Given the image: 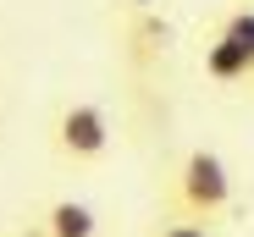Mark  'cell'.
Segmentation results:
<instances>
[{"label": "cell", "instance_id": "obj_1", "mask_svg": "<svg viewBox=\"0 0 254 237\" xmlns=\"http://www.w3.org/2000/svg\"><path fill=\"white\" fill-rule=\"evenodd\" d=\"M166 204H172L177 215L199 221L216 232L227 215H232V166L221 160L216 149L193 143L183 160L172 166V193H166Z\"/></svg>", "mask_w": 254, "mask_h": 237}, {"label": "cell", "instance_id": "obj_2", "mask_svg": "<svg viewBox=\"0 0 254 237\" xmlns=\"http://www.w3.org/2000/svg\"><path fill=\"white\" fill-rule=\"evenodd\" d=\"M50 149H56V160L72 166V171L100 166L105 154H111V116H105V105L66 99L56 110V122H50Z\"/></svg>", "mask_w": 254, "mask_h": 237}, {"label": "cell", "instance_id": "obj_3", "mask_svg": "<svg viewBox=\"0 0 254 237\" xmlns=\"http://www.w3.org/2000/svg\"><path fill=\"white\" fill-rule=\"evenodd\" d=\"M39 237H100V210L89 199H50L39 210Z\"/></svg>", "mask_w": 254, "mask_h": 237}, {"label": "cell", "instance_id": "obj_4", "mask_svg": "<svg viewBox=\"0 0 254 237\" xmlns=\"http://www.w3.org/2000/svg\"><path fill=\"white\" fill-rule=\"evenodd\" d=\"M204 77L221 83V89H254V61L232 45L227 33H210V45H204Z\"/></svg>", "mask_w": 254, "mask_h": 237}, {"label": "cell", "instance_id": "obj_5", "mask_svg": "<svg viewBox=\"0 0 254 237\" xmlns=\"http://www.w3.org/2000/svg\"><path fill=\"white\" fill-rule=\"evenodd\" d=\"M216 33H227L232 45L254 61V6H227V11H221V22H216Z\"/></svg>", "mask_w": 254, "mask_h": 237}, {"label": "cell", "instance_id": "obj_6", "mask_svg": "<svg viewBox=\"0 0 254 237\" xmlns=\"http://www.w3.org/2000/svg\"><path fill=\"white\" fill-rule=\"evenodd\" d=\"M149 237H210V226H199V221H188V215H177V210H166Z\"/></svg>", "mask_w": 254, "mask_h": 237}, {"label": "cell", "instance_id": "obj_7", "mask_svg": "<svg viewBox=\"0 0 254 237\" xmlns=\"http://www.w3.org/2000/svg\"><path fill=\"white\" fill-rule=\"evenodd\" d=\"M122 6L133 11V17H144V11H155V6H160V0H122Z\"/></svg>", "mask_w": 254, "mask_h": 237}]
</instances>
